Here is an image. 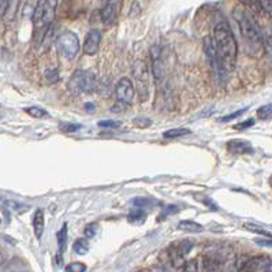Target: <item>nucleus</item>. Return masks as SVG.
I'll list each match as a JSON object with an SVG mask.
<instances>
[{"instance_id":"obj_16","label":"nucleus","mask_w":272,"mask_h":272,"mask_svg":"<svg viewBox=\"0 0 272 272\" xmlns=\"http://www.w3.org/2000/svg\"><path fill=\"white\" fill-rule=\"evenodd\" d=\"M223 263L221 260L216 257H205L204 258V269L205 272H220Z\"/></svg>"},{"instance_id":"obj_39","label":"nucleus","mask_w":272,"mask_h":272,"mask_svg":"<svg viewBox=\"0 0 272 272\" xmlns=\"http://www.w3.org/2000/svg\"><path fill=\"white\" fill-rule=\"evenodd\" d=\"M254 125V120L253 119H248L245 120V122H242V123H238V125H236L234 127H236L237 130H244V129H248V127H250V126Z\"/></svg>"},{"instance_id":"obj_2","label":"nucleus","mask_w":272,"mask_h":272,"mask_svg":"<svg viewBox=\"0 0 272 272\" xmlns=\"http://www.w3.org/2000/svg\"><path fill=\"white\" fill-rule=\"evenodd\" d=\"M233 17L240 26L241 34L244 37L245 42L248 44V50L252 52H263L264 50V36L261 29L256 22V19L245 9L244 6H236L233 10Z\"/></svg>"},{"instance_id":"obj_8","label":"nucleus","mask_w":272,"mask_h":272,"mask_svg":"<svg viewBox=\"0 0 272 272\" xmlns=\"http://www.w3.org/2000/svg\"><path fill=\"white\" fill-rule=\"evenodd\" d=\"M204 52H205V55H207L208 60H209V65L212 66L213 71H219V74L224 73L223 69H221L220 60H219L216 47H215V41H213L211 37H205L204 38Z\"/></svg>"},{"instance_id":"obj_35","label":"nucleus","mask_w":272,"mask_h":272,"mask_svg":"<svg viewBox=\"0 0 272 272\" xmlns=\"http://www.w3.org/2000/svg\"><path fill=\"white\" fill-rule=\"evenodd\" d=\"M245 111H246V108H242V110L240 111H236V112H233V114H230V115H226V116H223V118H220V122H229V120H233L234 118H237V116H241L242 114H244Z\"/></svg>"},{"instance_id":"obj_1","label":"nucleus","mask_w":272,"mask_h":272,"mask_svg":"<svg viewBox=\"0 0 272 272\" xmlns=\"http://www.w3.org/2000/svg\"><path fill=\"white\" fill-rule=\"evenodd\" d=\"M213 41L216 47L221 69L224 73L231 71L236 67L238 46H237L236 37L233 34V30L229 26V23L224 21L217 23L215 26V32H213Z\"/></svg>"},{"instance_id":"obj_19","label":"nucleus","mask_w":272,"mask_h":272,"mask_svg":"<svg viewBox=\"0 0 272 272\" xmlns=\"http://www.w3.org/2000/svg\"><path fill=\"white\" fill-rule=\"evenodd\" d=\"M38 6H40V2H38V0H26V5L23 7V14L33 21V17L36 14Z\"/></svg>"},{"instance_id":"obj_6","label":"nucleus","mask_w":272,"mask_h":272,"mask_svg":"<svg viewBox=\"0 0 272 272\" xmlns=\"http://www.w3.org/2000/svg\"><path fill=\"white\" fill-rule=\"evenodd\" d=\"M133 75L137 82L140 100L147 102L149 97V73H148L147 63L143 60H137L133 66Z\"/></svg>"},{"instance_id":"obj_29","label":"nucleus","mask_w":272,"mask_h":272,"mask_svg":"<svg viewBox=\"0 0 272 272\" xmlns=\"http://www.w3.org/2000/svg\"><path fill=\"white\" fill-rule=\"evenodd\" d=\"M86 271V265L79 261L75 263H70L69 265H66V272H85Z\"/></svg>"},{"instance_id":"obj_46","label":"nucleus","mask_w":272,"mask_h":272,"mask_svg":"<svg viewBox=\"0 0 272 272\" xmlns=\"http://www.w3.org/2000/svg\"><path fill=\"white\" fill-rule=\"evenodd\" d=\"M269 185H271V188H272V175H271V178H269Z\"/></svg>"},{"instance_id":"obj_42","label":"nucleus","mask_w":272,"mask_h":272,"mask_svg":"<svg viewBox=\"0 0 272 272\" xmlns=\"http://www.w3.org/2000/svg\"><path fill=\"white\" fill-rule=\"evenodd\" d=\"M242 5H246V6H254V5H258L257 0H240ZM260 6V5H258Z\"/></svg>"},{"instance_id":"obj_24","label":"nucleus","mask_w":272,"mask_h":272,"mask_svg":"<svg viewBox=\"0 0 272 272\" xmlns=\"http://www.w3.org/2000/svg\"><path fill=\"white\" fill-rule=\"evenodd\" d=\"M25 112L33 118H47L48 116V112L40 107H29V108H25Z\"/></svg>"},{"instance_id":"obj_37","label":"nucleus","mask_w":272,"mask_h":272,"mask_svg":"<svg viewBox=\"0 0 272 272\" xmlns=\"http://www.w3.org/2000/svg\"><path fill=\"white\" fill-rule=\"evenodd\" d=\"M60 126L63 131H77L81 129V125H75V123H62Z\"/></svg>"},{"instance_id":"obj_21","label":"nucleus","mask_w":272,"mask_h":272,"mask_svg":"<svg viewBox=\"0 0 272 272\" xmlns=\"http://www.w3.org/2000/svg\"><path fill=\"white\" fill-rule=\"evenodd\" d=\"M74 252L77 254H86L89 250V245L88 242H86V240H83V238H79V240H77L75 242H74Z\"/></svg>"},{"instance_id":"obj_45","label":"nucleus","mask_w":272,"mask_h":272,"mask_svg":"<svg viewBox=\"0 0 272 272\" xmlns=\"http://www.w3.org/2000/svg\"><path fill=\"white\" fill-rule=\"evenodd\" d=\"M85 108H86V110H93L95 107H93L92 103H88V104H85Z\"/></svg>"},{"instance_id":"obj_11","label":"nucleus","mask_w":272,"mask_h":272,"mask_svg":"<svg viewBox=\"0 0 272 272\" xmlns=\"http://www.w3.org/2000/svg\"><path fill=\"white\" fill-rule=\"evenodd\" d=\"M227 149L229 152L236 153V155H246V153L253 152V147L250 145V143L244 140H231L227 143Z\"/></svg>"},{"instance_id":"obj_25","label":"nucleus","mask_w":272,"mask_h":272,"mask_svg":"<svg viewBox=\"0 0 272 272\" xmlns=\"http://www.w3.org/2000/svg\"><path fill=\"white\" fill-rule=\"evenodd\" d=\"M249 256H246V254H242L240 257L237 258L236 263L233 265V272H242L244 271L245 265L248 263V260H249Z\"/></svg>"},{"instance_id":"obj_32","label":"nucleus","mask_w":272,"mask_h":272,"mask_svg":"<svg viewBox=\"0 0 272 272\" xmlns=\"http://www.w3.org/2000/svg\"><path fill=\"white\" fill-rule=\"evenodd\" d=\"M260 7L272 18V0H257Z\"/></svg>"},{"instance_id":"obj_44","label":"nucleus","mask_w":272,"mask_h":272,"mask_svg":"<svg viewBox=\"0 0 272 272\" xmlns=\"http://www.w3.org/2000/svg\"><path fill=\"white\" fill-rule=\"evenodd\" d=\"M263 272H272V261L265 265V268L263 269Z\"/></svg>"},{"instance_id":"obj_33","label":"nucleus","mask_w":272,"mask_h":272,"mask_svg":"<svg viewBox=\"0 0 272 272\" xmlns=\"http://www.w3.org/2000/svg\"><path fill=\"white\" fill-rule=\"evenodd\" d=\"M151 204H152V201L149 199H135L133 200V205L137 208H145V207H151Z\"/></svg>"},{"instance_id":"obj_40","label":"nucleus","mask_w":272,"mask_h":272,"mask_svg":"<svg viewBox=\"0 0 272 272\" xmlns=\"http://www.w3.org/2000/svg\"><path fill=\"white\" fill-rule=\"evenodd\" d=\"M134 123L139 125L140 127H148V126L151 125V120L145 119V118H137V119L134 120Z\"/></svg>"},{"instance_id":"obj_5","label":"nucleus","mask_w":272,"mask_h":272,"mask_svg":"<svg viewBox=\"0 0 272 272\" xmlns=\"http://www.w3.org/2000/svg\"><path fill=\"white\" fill-rule=\"evenodd\" d=\"M56 50L65 59H74L79 51L78 36L73 32H63L56 38Z\"/></svg>"},{"instance_id":"obj_17","label":"nucleus","mask_w":272,"mask_h":272,"mask_svg":"<svg viewBox=\"0 0 272 272\" xmlns=\"http://www.w3.org/2000/svg\"><path fill=\"white\" fill-rule=\"evenodd\" d=\"M178 229L182 231H186V233H201L204 231V227L199 223H196L193 220H182L179 221L178 224Z\"/></svg>"},{"instance_id":"obj_20","label":"nucleus","mask_w":272,"mask_h":272,"mask_svg":"<svg viewBox=\"0 0 272 272\" xmlns=\"http://www.w3.org/2000/svg\"><path fill=\"white\" fill-rule=\"evenodd\" d=\"M244 227L248 231H250V233H254V234H258V236L267 237V238H272L271 233L267 230H264V229H261L260 226H256V224H252V223H245Z\"/></svg>"},{"instance_id":"obj_27","label":"nucleus","mask_w":272,"mask_h":272,"mask_svg":"<svg viewBox=\"0 0 272 272\" xmlns=\"http://www.w3.org/2000/svg\"><path fill=\"white\" fill-rule=\"evenodd\" d=\"M180 272H199V261L196 258L186 261Z\"/></svg>"},{"instance_id":"obj_28","label":"nucleus","mask_w":272,"mask_h":272,"mask_svg":"<svg viewBox=\"0 0 272 272\" xmlns=\"http://www.w3.org/2000/svg\"><path fill=\"white\" fill-rule=\"evenodd\" d=\"M127 219H129V221H131V223H135V221H144V219H145V212H144L141 208H139L137 211L130 212Z\"/></svg>"},{"instance_id":"obj_26","label":"nucleus","mask_w":272,"mask_h":272,"mask_svg":"<svg viewBox=\"0 0 272 272\" xmlns=\"http://www.w3.org/2000/svg\"><path fill=\"white\" fill-rule=\"evenodd\" d=\"M5 208H7V209H9V212L10 211H15V212H18V213H22L29 209V207H26V205L14 203V201H7V203L5 204Z\"/></svg>"},{"instance_id":"obj_3","label":"nucleus","mask_w":272,"mask_h":272,"mask_svg":"<svg viewBox=\"0 0 272 272\" xmlns=\"http://www.w3.org/2000/svg\"><path fill=\"white\" fill-rule=\"evenodd\" d=\"M56 6H58V0H44L42 3H40L36 14L33 17V25H34L33 38L37 46L44 41L47 33L51 28L55 19Z\"/></svg>"},{"instance_id":"obj_34","label":"nucleus","mask_w":272,"mask_h":272,"mask_svg":"<svg viewBox=\"0 0 272 272\" xmlns=\"http://www.w3.org/2000/svg\"><path fill=\"white\" fill-rule=\"evenodd\" d=\"M179 211V207H176V205H167V207H164V209L162 211V217H166L168 216V215H171V213H175Z\"/></svg>"},{"instance_id":"obj_30","label":"nucleus","mask_w":272,"mask_h":272,"mask_svg":"<svg viewBox=\"0 0 272 272\" xmlns=\"http://www.w3.org/2000/svg\"><path fill=\"white\" fill-rule=\"evenodd\" d=\"M46 78L48 82H51V83H55L59 81V74H58V70L56 69H50V70H47L46 71Z\"/></svg>"},{"instance_id":"obj_41","label":"nucleus","mask_w":272,"mask_h":272,"mask_svg":"<svg viewBox=\"0 0 272 272\" xmlns=\"http://www.w3.org/2000/svg\"><path fill=\"white\" fill-rule=\"evenodd\" d=\"M254 242L260 246H267V248H272V238H267V240H254Z\"/></svg>"},{"instance_id":"obj_15","label":"nucleus","mask_w":272,"mask_h":272,"mask_svg":"<svg viewBox=\"0 0 272 272\" xmlns=\"http://www.w3.org/2000/svg\"><path fill=\"white\" fill-rule=\"evenodd\" d=\"M58 237V245H59V252H58V263H62V254L63 250L66 249V241H67V224H63V227L60 229L59 233L56 234Z\"/></svg>"},{"instance_id":"obj_10","label":"nucleus","mask_w":272,"mask_h":272,"mask_svg":"<svg viewBox=\"0 0 272 272\" xmlns=\"http://www.w3.org/2000/svg\"><path fill=\"white\" fill-rule=\"evenodd\" d=\"M100 15H102V21L104 25H112L118 17V2L116 0H107Z\"/></svg>"},{"instance_id":"obj_31","label":"nucleus","mask_w":272,"mask_h":272,"mask_svg":"<svg viewBox=\"0 0 272 272\" xmlns=\"http://www.w3.org/2000/svg\"><path fill=\"white\" fill-rule=\"evenodd\" d=\"M119 126V122H115V120H102V122H99V127H103V129H116Z\"/></svg>"},{"instance_id":"obj_36","label":"nucleus","mask_w":272,"mask_h":272,"mask_svg":"<svg viewBox=\"0 0 272 272\" xmlns=\"http://www.w3.org/2000/svg\"><path fill=\"white\" fill-rule=\"evenodd\" d=\"M3 272H26V271L22 269L21 263H15V261H13V263L9 264V269H5Z\"/></svg>"},{"instance_id":"obj_22","label":"nucleus","mask_w":272,"mask_h":272,"mask_svg":"<svg viewBox=\"0 0 272 272\" xmlns=\"http://www.w3.org/2000/svg\"><path fill=\"white\" fill-rule=\"evenodd\" d=\"M257 116L261 120L272 119V104H265L261 106L257 110Z\"/></svg>"},{"instance_id":"obj_9","label":"nucleus","mask_w":272,"mask_h":272,"mask_svg":"<svg viewBox=\"0 0 272 272\" xmlns=\"http://www.w3.org/2000/svg\"><path fill=\"white\" fill-rule=\"evenodd\" d=\"M102 41V32L97 29H90L85 37V42H83V52L86 55H95L99 50Z\"/></svg>"},{"instance_id":"obj_12","label":"nucleus","mask_w":272,"mask_h":272,"mask_svg":"<svg viewBox=\"0 0 272 272\" xmlns=\"http://www.w3.org/2000/svg\"><path fill=\"white\" fill-rule=\"evenodd\" d=\"M22 2L23 0H9V2H7V7H6L5 14L2 15L6 23L14 22L17 15H18L19 10H21Z\"/></svg>"},{"instance_id":"obj_23","label":"nucleus","mask_w":272,"mask_h":272,"mask_svg":"<svg viewBox=\"0 0 272 272\" xmlns=\"http://www.w3.org/2000/svg\"><path fill=\"white\" fill-rule=\"evenodd\" d=\"M264 36V50L267 51L268 55L272 56V29L267 28L263 32Z\"/></svg>"},{"instance_id":"obj_43","label":"nucleus","mask_w":272,"mask_h":272,"mask_svg":"<svg viewBox=\"0 0 272 272\" xmlns=\"http://www.w3.org/2000/svg\"><path fill=\"white\" fill-rule=\"evenodd\" d=\"M151 272H168V271L163 267H153L152 269H151Z\"/></svg>"},{"instance_id":"obj_18","label":"nucleus","mask_w":272,"mask_h":272,"mask_svg":"<svg viewBox=\"0 0 272 272\" xmlns=\"http://www.w3.org/2000/svg\"><path fill=\"white\" fill-rule=\"evenodd\" d=\"M190 133H192V131H190L189 129H185V127H174V129H170V130H167V131H164L163 137L167 140L179 139V137L188 135V134H190Z\"/></svg>"},{"instance_id":"obj_13","label":"nucleus","mask_w":272,"mask_h":272,"mask_svg":"<svg viewBox=\"0 0 272 272\" xmlns=\"http://www.w3.org/2000/svg\"><path fill=\"white\" fill-rule=\"evenodd\" d=\"M268 263H271V261L268 260L267 256H256V257H250L242 272H256L258 271L260 268H263L264 269Z\"/></svg>"},{"instance_id":"obj_14","label":"nucleus","mask_w":272,"mask_h":272,"mask_svg":"<svg viewBox=\"0 0 272 272\" xmlns=\"http://www.w3.org/2000/svg\"><path fill=\"white\" fill-rule=\"evenodd\" d=\"M33 231L37 240H40L44 233V212L42 209H36L33 215Z\"/></svg>"},{"instance_id":"obj_38","label":"nucleus","mask_w":272,"mask_h":272,"mask_svg":"<svg viewBox=\"0 0 272 272\" xmlns=\"http://www.w3.org/2000/svg\"><path fill=\"white\" fill-rule=\"evenodd\" d=\"M83 234L86 238H93L95 234H96V226L95 224H89V226L85 227V230H83Z\"/></svg>"},{"instance_id":"obj_4","label":"nucleus","mask_w":272,"mask_h":272,"mask_svg":"<svg viewBox=\"0 0 272 272\" xmlns=\"http://www.w3.org/2000/svg\"><path fill=\"white\" fill-rule=\"evenodd\" d=\"M97 81L95 74L90 71L77 70L69 79V90L73 95H81V93H92L96 89Z\"/></svg>"},{"instance_id":"obj_7","label":"nucleus","mask_w":272,"mask_h":272,"mask_svg":"<svg viewBox=\"0 0 272 272\" xmlns=\"http://www.w3.org/2000/svg\"><path fill=\"white\" fill-rule=\"evenodd\" d=\"M134 93H135V88H134L133 82L129 78L119 79L115 90L118 102L123 103V104H130L133 102Z\"/></svg>"}]
</instances>
